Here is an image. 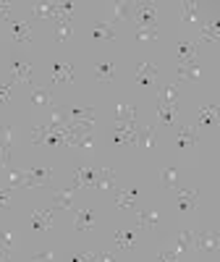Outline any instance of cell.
Masks as SVG:
<instances>
[{"label": "cell", "instance_id": "22", "mask_svg": "<svg viewBox=\"0 0 220 262\" xmlns=\"http://www.w3.org/2000/svg\"><path fill=\"white\" fill-rule=\"evenodd\" d=\"M134 205H137V191L116 189V207H118V210H131Z\"/></svg>", "mask_w": 220, "mask_h": 262}, {"label": "cell", "instance_id": "14", "mask_svg": "<svg viewBox=\"0 0 220 262\" xmlns=\"http://www.w3.org/2000/svg\"><path fill=\"white\" fill-rule=\"evenodd\" d=\"M217 123V102H210L202 107V113H200V123H196V131L200 128H212Z\"/></svg>", "mask_w": 220, "mask_h": 262}, {"label": "cell", "instance_id": "28", "mask_svg": "<svg viewBox=\"0 0 220 262\" xmlns=\"http://www.w3.org/2000/svg\"><path fill=\"white\" fill-rule=\"evenodd\" d=\"M175 97H179V86L168 84V86H163L160 95H158V105H175Z\"/></svg>", "mask_w": 220, "mask_h": 262}, {"label": "cell", "instance_id": "40", "mask_svg": "<svg viewBox=\"0 0 220 262\" xmlns=\"http://www.w3.org/2000/svg\"><path fill=\"white\" fill-rule=\"evenodd\" d=\"M11 191H13L11 186L8 189H0V207H8L11 205Z\"/></svg>", "mask_w": 220, "mask_h": 262}, {"label": "cell", "instance_id": "3", "mask_svg": "<svg viewBox=\"0 0 220 262\" xmlns=\"http://www.w3.org/2000/svg\"><path fill=\"white\" fill-rule=\"evenodd\" d=\"M95 176H97V168H95V165H81V168H76L74 181H71V189H74V191H79V189H92V186H95Z\"/></svg>", "mask_w": 220, "mask_h": 262}, {"label": "cell", "instance_id": "32", "mask_svg": "<svg viewBox=\"0 0 220 262\" xmlns=\"http://www.w3.org/2000/svg\"><path fill=\"white\" fill-rule=\"evenodd\" d=\"M152 137H155V128H152V126H139L137 144L139 147H152V144H155V142H152Z\"/></svg>", "mask_w": 220, "mask_h": 262}, {"label": "cell", "instance_id": "1", "mask_svg": "<svg viewBox=\"0 0 220 262\" xmlns=\"http://www.w3.org/2000/svg\"><path fill=\"white\" fill-rule=\"evenodd\" d=\"M155 11L158 3H134V13H131V21L137 24V29H155Z\"/></svg>", "mask_w": 220, "mask_h": 262}, {"label": "cell", "instance_id": "20", "mask_svg": "<svg viewBox=\"0 0 220 262\" xmlns=\"http://www.w3.org/2000/svg\"><path fill=\"white\" fill-rule=\"evenodd\" d=\"M113 184H116V173L110 170V168H97V176H95V186L97 189H113Z\"/></svg>", "mask_w": 220, "mask_h": 262}, {"label": "cell", "instance_id": "5", "mask_svg": "<svg viewBox=\"0 0 220 262\" xmlns=\"http://www.w3.org/2000/svg\"><path fill=\"white\" fill-rule=\"evenodd\" d=\"M50 79H53V84H71L74 81V66L63 63V60H53L50 63Z\"/></svg>", "mask_w": 220, "mask_h": 262}, {"label": "cell", "instance_id": "23", "mask_svg": "<svg viewBox=\"0 0 220 262\" xmlns=\"http://www.w3.org/2000/svg\"><path fill=\"white\" fill-rule=\"evenodd\" d=\"M92 34L97 39H116V29H113L110 21H95V24H92Z\"/></svg>", "mask_w": 220, "mask_h": 262}, {"label": "cell", "instance_id": "38", "mask_svg": "<svg viewBox=\"0 0 220 262\" xmlns=\"http://www.w3.org/2000/svg\"><path fill=\"white\" fill-rule=\"evenodd\" d=\"M158 262H181V257L175 254L173 249H160L158 252Z\"/></svg>", "mask_w": 220, "mask_h": 262}, {"label": "cell", "instance_id": "33", "mask_svg": "<svg viewBox=\"0 0 220 262\" xmlns=\"http://www.w3.org/2000/svg\"><path fill=\"white\" fill-rule=\"evenodd\" d=\"M181 11H184V24H194L196 21V0H184L181 3Z\"/></svg>", "mask_w": 220, "mask_h": 262}, {"label": "cell", "instance_id": "34", "mask_svg": "<svg viewBox=\"0 0 220 262\" xmlns=\"http://www.w3.org/2000/svg\"><path fill=\"white\" fill-rule=\"evenodd\" d=\"M160 179H163V186H165V189H175V184H179V170L170 165V168L163 170V176H160Z\"/></svg>", "mask_w": 220, "mask_h": 262}, {"label": "cell", "instance_id": "42", "mask_svg": "<svg viewBox=\"0 0 220 262\" xmlns=\"http://www.w3.org/2000/svg\"><path fill=\"white\" fill-rule=\"evenodd\" d=\"M32 262H53V252H50V249H45V252H39V254H37V257H34Z\"/></svg>", "mask_w": 220, "mask_h": 262}, {"label": "cell", "instance_id": "29", "mask_svg": "<svg viewBox=\"0 0 220 262\" xmlns=\"http://www.w3.org/2000/svg\"><path fill=\"white\" fill-rule=\"evenodd\" d=\"M71 37V16H63L58 18V27H55V39L58 42H65Z\"/></svg>", "mask_w": 220, "mask_h": 262}, {"label": "cell", "instance_id": "41", "mask_svg": "<svg viewBox=\"0 0 220 262\" xmlns=\"http://www.w3.org/2000/svg\"><path fill=\"white\" fill-rule=\"evenodd\" d=\"M11 90H13V81H8V84H0V102H6V100H8Z\"/></svg>", "mask_w": 220, "mask_h": 262}, {"label": "cell", "instance_id": "6", "mask_svg": "<svg viewBox=\"0 0 220 262\" xmlns=\"http://www.w3.org/2000/svg\"><path fill=\"white\" fill-rule=\"evenodd\" d=\"M155 76H158V66L155 63H142L137 69V76H134V86H137V90L152 86V84H155Z\"/></svg>", "mask_w": 220, "mask_h": 262}, {"label": "cell", "instance_id": "24", "mask_svg": "<svg viewBox=\"0 0 220 262\" xmlns=\"http://www.w3.org/2000/svg\"><path fill=\"white\" fill-rule=\"evenodd\" d=\"M32 102L39 107H53V95L50 90H42V86H32Z\"/></svg>", "mask_w": 220, "mask_h": 262}, {"label": "cell", "instance_id": "43", "mask_svg": "<svg viewBox=\"0 0 220 262\" xmlns=\"http://www.w3.org/2000/svg\"><path fill=\"white\" fill-rule=\"evenodd\" d=\"M95 262H116V257L110 254V252H97V259Z\"/></svg>", "mask_w": 220, "mask_h": 262}, {"label": "cell", "instance_id": "37", "mask_svg": "<svg viewBox=\"0 0 220 262\" xmlns=\"http://www.w3.org/2000/svg\"><path fill=\"white\" fill-rule=\"evenodd\" d=\"M11 247H13V233L0 231V252H11Z\"/></svg>", "mask_w": 220, "mask_h": 262}, {"label": "cell", "instance_id": "12", "mask_svg": "<svg viewBox=\"0 0 220 262\" xmlns=\"http://www.w3.org/2000/svg\"><path fill=\"white\" fill-rule=\"evenodd\" d=\"M50 226H53V210H34L32 212V228L37 233L48 231Z\"/></svg>", "mask_w": 220, "mask_h": 262}, {"label": "cell", "instance_id": "16", "mask_svg": "<svg viewBox=\"0 0 220 262\" xmlns=\"http://www.w3.org/2000/svg\"><path fill=\"white\" fill-rule=\"evenodd\" d=\"M0 158L8 165L11 163V126L0 123Z\"/></svg>", "mask_w": 220, "mask_h": 262}, {"label": "cell", "instance_id": "8", "mask_svg": "<svg viewBox=\"0 0 220 262\" xmlns=\"http://www.w3.org/2000/svg\"><path fill=\"white\" fill-rule=\"evenodd\" d=\"M196 196H200V191L196 189H175V202H179V212L186 215L196 207Z\"/></svg>", "mask_w": 220, "mask_h": 262}, {"label": "cell", "instance_id": "15", "mask_svg": "<svg viewBox=\"0 0 220 262\" xmlns=\"http://www.w3.org/2000/svg\"><path fill=\"white\" fill-rule=\"evenodd\" d=\"M170 249L179 254V257H184L189 249H194V233H191V231H181L179 236H175V244H173Z\"/></svg>", "mask_w": 220, "mask_h": 262}, {"label": "cell", "instance_id": "17", "mask_svg": "<svg viewBox=\"0 0 220 262\" xmlns=\"http://www.w3.org/2000/svg\"><path fill=\"white\" fill-rule=\"evenodd\" d=\"M113 238H116V244H118L121 249H134V247H137V231L118 228V231L113 233Z\"/></svg>", "mask_w": 220, "mask_h": 262}, {"label": "cell", "instance_id": "39", "mask_svg": "<svg viewBox=\"0 0 220 262\" xmlns=\"http://www.w3.org/2000/svg\"><path fill=\"white\" fill-rule=\"evenodd\" d=\"M137 37L144 42V39H155L158 37V27L155 29H137Z\"/></svg>", "mask_w": 220, "mask_h": 262}, {"label": "cell", "instance_id": "18", "mask_svg": "<svg viewBox=\"0 0 220 262\" xmlns=\"http://www.w3.org/2000/svg\"><path fill=\"white\" fill-rule=\"evenodd\" d=\"M158 223H160V215H158V212H152V210H139V215H137L139 231H149V228H155Z\"/></svg>", "mask_w": 220, "mask_h": 262}, {"label": "cell", "instance_id": "27", "mask_svg": "<svg viewBox=\"0 0 220 262\" xmlns=\"http://www.w3.org/2000/svg\"><path fill=\"white\" fill-rule=\"evenodd\" d=\"M27 173H29V176L39 184V186H48L50 184V179H53V168H27Z\"/></svg>", "mask_w": 220, "mask_h": 262}, {"label": "cell", "instance_id": "30", "mask_svg": "<svg viewBox=\"0 0 220 262\" xmlns=\"http://www.w3.org/2000/svg\"><path fill=\"white\" fill-rule=\"evenodd\" d=\"M179 76L186 79V81H196L202 76V69H200V63H189V66H179Z\"/></svg>", "mask_w": 220, "mask_h": 262}, {"label": "cell", "instance_id": "13", "mask_svg": "<svg viewBox=\"0 0 220 262\" xmlns=\"http://www.w3.org/2000/svg\"><path fill=\"white\" fill-rule=\"evenodd\" d=\"M116 123H137V107L134 105H128V102H118L116 105Z\"/></svg>", "mask_w": 220, "mask_h": 262}, {"label": "cell", "instance_id": "25", "mask_svg": "<svg viewBox=\"0 0 220 262\" xmlns=\"http://www.w3.org/2000/svg\"><path fill=\"white\" fill-rule=\"evenodd\" d=\"M95 76H97V81H113V76H116V66L110 63V60L97 63V66H95Z\"/></svg>", "mask_w": 220, "mask_h": 262}, {"label": "cell", "instance_id": "26", "mask_svg": "<svg viewBox=\"0 0 220 262\" xmlns=\"http://www.w3.org/2000/svg\"><path fill=\"white\" fill-rule=\"evenodd\" d=\"M110 6H113L118 21H131V13H134V3H128V0H116V3H110Z\"/></svg>", "mask_w": 220, "mask_h": 262}, {"label": "cell", "instance_id": "31", "mask_svg": "<svg viewBox=\"0 0 220 262\" xmlns=\"http://www.w3.org/2000/svg\"><path fill=\"white\" fill-rule=\"evenodd\" d=\"M158 116H160V123L173 126L175 123V105H158Z\"/></svg>", "mask_w": 220, "mask_h": 262}, {"label": "cell", "instance_id": "4", "mask_svg": "<svg viewBox=\"0 0 220 262\" xmlns=\"http://www.w3.org/2000/svg\"><path fill=\"white\" fill-rule=\"evenodd\" d=\"M11 76L13 84H32V66L18 55H11Z\"/></svg>", "mask_w": 220, "mask_h": 262}, {"label": "cell", "instance_id": "7", "mask_svg": "<svg viewBox=\"0 0 220 262\" xmlns=\"http://www.w3.org/2000/svg\"><path fill=\"white\" fill-rule=\"evenodd\" d=\"M175 50H179V66L196 63V45H194V42H189L186 37L175 39Z\"/></svg>", "mask_w": 220, "mask_h": 262}, {"label": "cell", "instance_id": "44", "mask_svg": "<svg viewBox=\"0 0 220 262\" xmlns=\"http://www.w3.org/2000/svg\"><path fill=\"white\" fill-rule=\"evenodd\" d=\"M8 11H11V3H0V18L3 21H8L11 16H8Z\"/></svg>", "mask_w": 220, "mask_h": 262}, {"label": "cell", "instance_id": "9", "mask_svg": "<svg viewBox=\"0 0 220 262\" xmlns=\"http://www.w3.org/2000/svg\"><path fill=\"white\" fill-rule=\"evenodd\" d=\"M8 27H11V34L16 42H24V45H29L32 42V29L27 21H21V18H8Z\"/></svg>", "mask_w": 220, "mask_h": 262}, {"label": "cell", "instance_id": "35", "mask_svg": "<svg viewBox=\"0 0 220 262\" xmlns=\"http://www.w3.org/2000/svg\"><path fill=\"white\" fill-rule=\"evenodd\" d=\"M202 42L217 45V21H212V24H207V27L202 29Z\"/></svg>", "mask_w": 220, "mask_h": 262}, {"label": "cell", "instance_id": "11", "mask_svg": "<svg viewBox=\"0 0 220 262\" xmlns=\"http://www.w3.org/2000/svg\"><path fill=\"white\" fill-rule=\"evenodd\" d=\"M65 113H69L71 123H81V121H92L95 111L92 107H84V105H65Z\"/></svg>", "mask_w": 220, "mask_h": 262}, {"label": "cell", "instance_id": "19", "mask_svg": "<svg viewBox=\"0 0 220 262\" xmlns=\"http://www.w3.org/2000/svg\"><path fill=\"white\" fill-rule=\"evenodd\" d=\"M74 194H76V191H74L71 186L55 191V194H53V205L60 207V210H71V205H74Z\"/></svg>", "mask_w": 220, "mask_h": 262}, {"label": "cell", "instance_id": "10", "mask_svg": "<svg viewBox=\"0 0 220 262\" xmlns=\"http://www.w3.org/2000/svg\"><path fill=\"white\" fill-rule=\"evenodd\" d=\"M196 137H200L196 126H181V128H179V139H175V142H179V144H175V147H179V152L191 149V147L196 144Z\"/></svg>", "mask_w": 220, "mask_h": 262}, {"label": "cell", "instance_id": "21", "mask_svg": "<svg viewBox=\"0 0 220 262\" xmlns=\"http://www.w3.org/2000/svg\"><path fill=\"white\" fill-rule=\"evenodd\" d=\"M90 228H95V210L84 207L76 212V231H90Z\"/></svg>", "mask_w": 220, "mask_h": 262}, {"label": "cell", "instance_id": "2", "mask_svg": "<svg viewBox=\"0 0 220 262\" xmlns=\"http://www.w3.org/2000/svg\"><path fill=\"white\" fill-rule=\"evenodd\" d=\"M194 249L207 252V254H215V252H217V231H215V228H205V231H200V233H194Z\"/></svg>", "mask_w": 220, "mask_h": 262}, {"label": "cell", "instance_id": "36", "mask_svg": "<svg viewBox=\"0 0 220 262\" xmlns=\"http://www.w3.org/2000/svg\"><path fill=\"white\" fill-rule=\"evenodd\" d=\"M95 259H97V252H79V249H74L69 254V262H95Z\"/></svg>", "mask_w": 220, "mask_h": 262}]
</instances>
